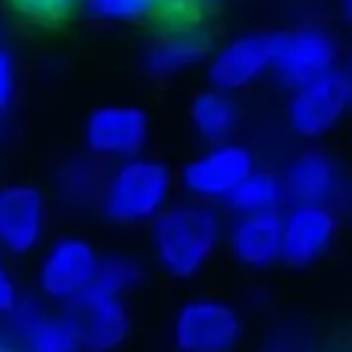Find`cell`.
Instances as JSON below:
<instances>
[{
    "mask_svg": "<svg viewBox=\"0 0 352 352\" xmlns=\"http://www.w3.org/2000/svg\"><path fill=\"white\" fill-rule=\"evenodd\" d=\"M147 227L152 261L171 280L198 278L225 244L222 212L191 198L171 201Z\"/></svg>",
    "mask_w": 352,
    "mask_h": 352,
    "instance_id": "6da1fadb",
    "label": "cell"
},
{
    "mask_svg": "<svg viewBox=\"0 0 352 352\" xmlns=\"http://www.w3.org/2000/svg\"><path fill=\"white\" fill-rule=\"evenodd\" d=\"M174 169L142 152L107 166L97 212L113 227H147L174 201Z\"/></svg>",
    "mask_w": 352,
    "mask_h": 352,
    "instance_id": "7a4b0ae2",
    "label": "cell"
},
{
    "mask_svg": "<svg viewBox=\"0 0 352 352\" xmlns=\"http://www.w3.org/2000/svg\"><path fill=\"white\" fill-rule=\"evenodd\" d=\"M246 323L232 302L220 297H193L176 309L171 342L176 352H234L241 345Z\"/></svg>",
    "mask_w": 352,
    "mask_h": 352,
    "instance_id": "3957f363",
    "label": "cell"
},
{
    "mask_svg": "<svg viewBox=\"0 0 352 352\" xmlns=\"http://www.w3.org/2000/svg\"><path fill=\"white\" fill-rule=\"evenodd\" d=\"M99 249L82 234H58L36 261V292L54 307H63L94 285Z\"/></svg>",
    "mask_w": 352,
    "mask_h": 352,
    "instance_id": "277c9868",
    "label": "cell"
},
{
    "mask_svg": "<svg viewBox=\"0 0 352 352\" xmlns=\"http://www.w3.org/2000/svg\"><path fill=\"white\" fill-rule=\"evenodd\" d=\"M254 166L256 157L246 145L236 140L212 142L184 162L176 184L184 191V198L220 208Z\"/></svg>",
    "mask_w": 352,
    "mask_h": 352,
    "instance_id": "5b68a950",
    "label": "cell"
},
{
    "mask_svg": "<svg viewBox=\"0 0 352 352\" xmlns=\"http://www.w3.org/2000/svg\"><path fill=\"white\" fill-rule=\"evenodd\" d=\"M352 104V78L345 68H333L326 75L292 89L287 102V126L304 140L331 135Z\"/></svg>",
    "mask_w": 352,
    "mask_h": 352,
    "instance_id": "8992f818",
    "label": "cell"
},
{
    "mask_svg": "<svg viewBox=\"0 0 352 352\" xmlns=\"http://www.w3.org/2000/svg\"><path fill=\"white\" fill-rule=\"evenodd\" d=\"M51 230V198L34 184H0V254L32 256L46 244Z\"/></svg>",
    "mask_w": 352,
    "mask_h": 352,
    "instance_id": "52a82bcc",
    "label": "cell"
},
{
    "mask_svg": "<svg viewBox=\"0 0 352 352\" xmlns=\"http://www.w3.org/2000/svg\"><path fill=\"white\" fill-rule=\"evenodd\" d=\"M283 179L285 203L289 206H323L338 215L350 206V182L342 164L321 147L297 152L287 164Z\"/></svg>",
    "mask_w": 352,
    "mask_h": 352,
    "instance_id": "ba28073f",
    "label": "cell"
},
{
    "mask_svg": "<svg viewBox=\"0 0 352 352\" xmlns=\"http://www.w3.org/2000/svg\"><path fill=\"white\" fill-rule=\"evenodd\" d=\"M73 326L82 352H116L131 336V311L123 297L87 287L60 307Z\"/></svg>",
    "mask_w": 352,
    "mask_h": 352,
    "instance_id": "9c48e42d",
    "label": "cell"
},
{
    "mask_svg": "<svg viewBox=\"0 0 352 352\" xmlns=\"http://www.w3.org/2000/svg\"><path fill=\"white\" fill-rule=\"evenodd\" d=\"M150 131V116L145 109L135 104H104L85 118V152L107 164L128 160L147 150Z\"/></svg>",
    "mask_w": 352,
    "mask_h": 352,
    "instance_id": "30bf717a",
    "label": "cell"
},
{
    "mask_svg": "<svg viewBox=\"0 0 352 352\" xmlns=\"http://www.w3.org/2000/svg\"><path fill=\"white\" fill-rule=\"evenodd\" d=\"M333 68H338V44L321 27H297L273 34L270 73L285 87H302Z\"/></svg>",
    "mask_w": 352,
    "mask_h": 352,
    "instance_id": "8fae6325",
    "label": "cell"
},
{
    "mask_svg": "<svg viewBox=\"0 0 352 352\" xmlns=\"http://www.w3.org/2000/svg\"><path fill=\"white\" fill-rule=\"evenodd\" d=\"M3 323L20 352H82L63 311L51 309L39 292H22Z\"/></svg>",
    "mask_w": 352,
    "mask_h": 352,
    "instance_id": "7c38bea8",
    "label": "cell"
},
{
    "mask_svg": "<svg viewBox=\"0 0 352 352\" xmlns=\"http://www.w3.org/2000/svg\"><path fill=\"white\" fill-rule=\"evenodd\" d=\"M340 232V215L323 206H289L283 210L280 263L309 268L333 249Z\"/></svg>",
    "mask_w": 352,
    "mask_h": 352,
    "instance_id": "4fadbf2b",
    "label": "cell"
},
{
    "mask_svg": "<svg viewBox=\"0 0 352 352\" xmlns=\"http://www.w3.org/2000/svg\"><path fill=\"white\" fill-rule=\"evenodd\" d=\"M273 63V34H244L227 41L208 58V82L212 89L236 94L256 85Z\"/></svg>",
    "mask_w": 352,
    "mask_h": 352,
    "instance_id": "5bb4252c",
    "label": "cell"
},
{
    "mask_svg": "<svg viewBox=\"0 0 352 352\" xmlns=\"http://www.w3.org/2000/svg\"><path fill=\"white\" fill-rule=\"evenodd\" d=\"M283 210L234 215L225 227V244L232 258L249 270H268L280 263Z\"/></svg>",
    "mask_w": 352,
    "mask_h": 352,
    "instance_id": "9a60e30c",
    "label": "cell"
},
{
    "mask_svg": "<svg viewBox=\"0 0 352 352\" xmlns=\"http://www.w3.org/2000/svg\"><path fill=\"white\" fill-rule=\"evenodd\" d=\"M212 54L210 34L196 22H174L169 32L157 36L142 56V68L150 78L169 80L206 63Z\"/></svg>",
    "mask_w": 352,
    "mask_h": 352,
    "instance_id": "2e32d148",
    "label": "cell"
},
{
    "mask_svg": "<svg viewBox=\"0 0 352 352\" xmlns=\"http://www.w3.org/2000/svg\"><path fill=\"white\" fill-rule=\"evenodd\" d=\"M107 162L89 152L63 160L54 176V203L65 215H89L97 212L102 198Z\"/></svg>",
    "mask_w": 352,
    "mask_h": 352,
    "instance_id": "e0dca14e",
    "label": "cell"
},
{
    "mask_svg": "<svg viewBox=\"0 0 352 352\" xmlns=\"http://www.w3.org/2000/svg\"><path fill=\"white\" fill-rule=\"evenodd\" d=\"M239 118L241 113L234 94L212 87L198 92L188 107V123H191L193 135L206 145L232 140V135L239 128Z\"/></svg>",
    "mask_w": 352,
    "mask_h": 352,
    "instance_id": "ac0fdd59",
    "label": "cell"
},
{
    "mask_svg": "<svg viewBox=\"0 0 352 352\" xmlns=\"http://www.w3.org/2000/svg\"><path fill=\"white\" fill-rule=\"evenodd\" d=\"M285 206V191L283 179L268 169H254L236 184V188L225 198L222 208L234 215H254V212H270L283 210Z\"/></svg>",
    "mask_w": 352,
    "mask_h": 352,
    "instance_id": "d6986e66",
    "label": "cell"
},
{
    "mask_svg": "<svg viewBox=\"0 0 352 352\" xmlns=\"http://www.w3.org/2000/svg\"><path fill=\"white\" fill-rule=\"evenodd\" d=\"M147 278V265L140 256L128 251H109L99 254L97 273H94V287L104 289L109 294L126 299L135 292Z\"/></svg>",
    "mask_w": 352,
    "mask_h": 352,
    "instance_id": "ffe728a7",
    "label": "cell"
},
{
    "mask_svg": "<svg viewBox=\"0 0 352 352\" xmlns=\"http://www.w3.org/2000/svg\"><path fill=\"white\" fill-rule=\"evenodd\" d=\"M85 6L104 22H140L157 12V0H85Z\"/></svg>",
    "mask_w": 352,
    "mask_h": 352,
    "instance_id": "44dd1931",
    "label": "cell"
},
{
    "mask_svg": "<svg viewBox=\"0 0 352 352\" xmlns=\"http://www.w3.org/2000/svg\"><path fill=\"white\" fill-rule=\"evenodd\" d=\"M17 97V60L12 49L0 41V126L8 121Z\"/></svg>",
    "mask_w": 352,
    "mask_h": 352,
    "instance_id": "7402d4cb",
    "label": "cell"
},
{
    "mask_svg": "<svg viewBox=\"0 0 352 352\" xmlns=\"http://www.w3.org/2000/svg\"><path fill=\"white\" fill-rule=\"evenodd\" d=\"M20 15L34 22H56L73 12L80 0H10Z\"/></svg>",
    "mask_w": 352,
    "mask_h": 352,
    "instance_id": "603a6c76",
    "label": "cell"
},
{
    "mask_svg": "<svg viewBox=\"0 0 352 352\" xmlns=\"http://www.w3.org/2000/svg\"><path fill=\"white\" fill-rule=\"evenodd\" d=\"M261 352H316L311 336L299 331L297 326H280L265 338Z\"/></svg>",
    "mask_w": 352,
    "mask_h": 352,
    "instance_id": "cb8c5ba5",
    "label": "cell"
},
{
    "mask_svg": "<svg viewBox=\"0 0 352 352\" xmlns=\"http://www.w3.org/2000/svg\"><path fill=\"white\" fill-rule=\"evenodd\" d=\"M215 0H157V10L174 22H196Z\"/></svg>",
    "mask_w": 352,
    "mask_h": 352,
    "instance_id": "d4e9b609",
    "label": "cell"
},
{
    "mask_svg": "<svg viewBox=\"0 0 352 352\" xmlns=\"http://www.w3.org/2000/svg\"><path fill=\"white\" fill-rule=\"evenodd\" d=\"M20 294H22V289H20V285H17L12 270L0 263V321L10 314V309L15 307Z\"/></svg>",
    "mask_w": 352,
    "mask_h": 352,
    "instance_id": "484cf974",
    "label": "cell"
},
{
    "mask_svg": "<svg viewBox=\"0 0 352 352\" xmlns=\"http://www.w3.org/2000/svg\"><path fill=\"white\" fill-rule=\"evenodd\" d=\"M0 352H20L15 338L10 336V331H8L3 321H0Z\"/></svg>",
    "mask_w": 352,
    "mask_h": 352,
    "instance_id": "4316f807",
    "label": "cell"
}]
</instances>
